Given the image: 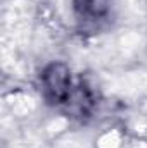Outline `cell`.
Returning <instances> with one entry per match:
<instances>
[{
    "mask_svg": "<svg viewBox=\"0 0 147 148\" xmlns=\"http://www.w3.org/2000/svg\"><path fill=\"white\" fill-rule=\"evenodd\" d=\"M80 21L83 23H95L106 17L109 10V0H76L74 5Z\"/></svg>",
    "mask_w": 147,
    "mask_h": 148,
    "instance_id": "7a4b0ae2",
    "label": "cell"
},
{
    "mask_svg": "<svg viewBox=\"0 0 147 148\" xmlns=\"http://www.w3.org/2000/svg\"><path fill=\"white\" fill-rule=\"evenodd\" d=\"M73 79L68 66L54 62L42 73V93L52 105H66L73 95Z\"/></svg>",
    "mask_w": 147,
    "mask_h": 148,
    "instance_id": "6da1fadb",
    "label": "cell"
}]
</instances>
